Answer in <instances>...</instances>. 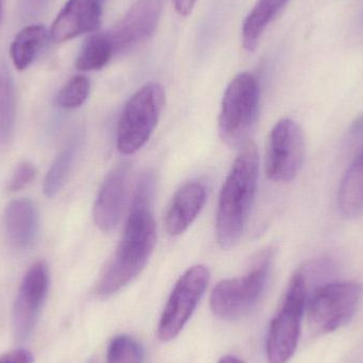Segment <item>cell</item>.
I'll return each instance as SVG.
<instances>
[{
	"label": "cell",
	"mask_w": 363,
	"mask_h": 363,
	"mask_svg": "<svg viewBox=\"0 0 363 363\" xmlns=\"http://www.w3.org/2000/svg\"><path fill=\"white\" fill-rule=\"evenodd\" d=\"M38 208L32 201L18 199L9 203L4 213V228L15 249L25 250L33 245L38 236Z\"/></svg>",
	"instance_id": "15"
},
{
	"label": "cell",
	"mask_w": 363,
	"mask_h": 363,
	"mask_svg": "<svg viewBox=\"0 0 363 363\" xmlns=\"http://www.w3.org/2000/svg\"><path fill=\"white\" fill-rule=\"evenodd\" d=\"M91 81L85 76H74L70 79L57 96V106L65 110L80 108L89 96Z\"/></svg>",
	"instance_id": "23"
},
{
	"label": "cell",
	"mask_w": 363,
	"mask_h": 363,
	"mask_svg": "<svg viewBox=\"0 0 363 363\" xmlns=\"http://www.w3.org/2000/svg\"><path fill=\"white\" fill-rule=\"evenodd\" d=\"M351 135L353 140H363V115L358 117L357 121L353 123V127H352L351 130Z\"/></svg>",
	"instance_id": "28"
},
{
	"label": "cell",
	"mask_w": 363,
	"mask_h": 363,
	"mask_svg": "<svg viewBox=\"0 0 363 363\" xmlns=\"http://www.w3.org/2000/svg\"><path fill=\"white\" fill-rule=\"evenodd\" d=\"M79 140L80 138L76 136L69 140L47 172L44 182V192L48 198L57 196L65 185L78 155L79 143H80Z\"/></svg>",
	"instance_id": "20"
},
{
	"label": "cell",
	"mask_w": 363,
	"mask_h": 363,
	"mask_svg": "<svg viewBox=\"0 0 363 363\" xmlns=\"http://www.w3.org/2000/svg\"><path fill=\"white\" fill-rule=\"evenodd\" d=\"M4 0H0V21H1L2 12H4Z\"/></svg>",
	"instance_id": "30"
},
{
	"label": "cell",
	"mask_w": 363,
	"mask_h": 363,
	"mask_svg": "<svg viewBox=\"0 0 363 363\" xmlns=\"http://www.w3.org/2000/svg\"><path fill=\"white\" fill-rule=\"evenodd\" d=\"M307 300V269L300 268L290 279L281 307L269 328L266 343L269 362L287 363L296 353Z\"/></svg>",
	"instance_id": "3"
},
{
	"label": "cell",
	"mask_w": 363,
	"mask_h": 363,
	"mask_svg": "<svg viewBox=\"0 0 363 363\" xmlns=\"http://www.w3.org/2000/svg\"><path fill=\"white\" fill-rule=\"evenodd\" d=\"M290 0H258L247 15L242 27V46L254 51L273 19L285 8Z\"/></svg>",
	"instance_id": "17"
},
{
	"label": "cell",
	"mask_w": 363,
	"mask_h": 363,
	"mask_svg": "<svg viewBox=\"0 0 363 363\" xmlns=\"http://www.w3.org/2000/svg\"><path fill=\"white\" fill-rule=\"evenodd\" d=\"M49 0H21L19 13L23 19H33L48 6Z\"/></svg>",
	"instance_id": "25"
},
{
	"label": "cell",
	"mask_w": 363,
	"mask_h": 363,
	"mask_svg": "<svg viewBox=\"0 0 363 363\" xmlns=\"http://www.w3.org/2000/svg\"><path fill=\"white\" fill-rule=\"evenodd\" d=\"M114 55V47L108 32L91 34L81 47L76 67L81 72L100 70L108 65Z\"/></svg>",
	"instance_id": "19"
},
{
	"label": "cell",
	"mask_w": 363,
	"mask_h": 363,
	"mask_svg": "<svg viewBox=\"0 0 363 363\" xmlns=\"http://www.w3.org/2000/svg\"><path fill=\"white\" fill-rule=\"evenodd\" d=\"M50 33L45 26L30 25L17 33L10 47L13 64L18 70H25L33 63L46 45Z\"/></svg>",
	"instance_id": "18"
},
{
	"label": "cell",
	"mask_w": 363,
	"mask_h": 363,
	"mask_svg": "<svg viewBox=\"0 0 363 363\" xmlns=\"http://www.w3.org/2000/svg\"><path fill=\"white\" fill-rule=\"evenodd\" d=\"M337 200L345 217H357L363 211V147L341 181Z\"/></svg>",
	"instance_id": "16"
},
{
	"label": "cell",
	"mask_w": 363,
	"mask_h": 363,
	"mask_svg": "<svg viewBox=\"0 0 363 363\" xmlns=\"http://www.w3.org/2000/svg\"><path fill=\"white\" fill-rule=\"evenodd\" d=\"M104 0H68L51 26L53 42L64 43L96 31L101 23Z\"/></svg>",
	"instance_id": "13"
},
{
	"label": "cell",
	"mask_w": 363,
	"mask_h": 363,
	"mask_svg": "<svg viewBox=\"0 0 363 363\" xmlns=\"http://www.w3.org/2000/svg\"><path fill=\"white\" fill-rule=\"evenodd\" d=\"M209 281L208 269L202 264L188 269L174 286L160 320L157 336L163 342L180 335L196 311Z\"/></svg>",
	"instance_id": "8"
},
{
	"label": "cell",
	"mask_w": 363,
	"mask_h": 363,
	"mask_svg": "<svg viewBox=\"0 0 363 363\" xmlns=\"http://www.w3.org/2000/svg\"><path fill=\"white\" fill-rule=\"evenodd\" d=\"M363 294L356 281H332L315 288L307 300L309 325L326 334L347 325L357 311Z\"/></svg>",
	"instance_id": "6"
},
{
	"label": "cell",
	"mask_w": 363,
	"mask_h": 363,
	"mask_svg": "<svg viewBox=\"0 0 363 363\" xmlns=\"http://www.w3.org/2000/svg\"><path fill=\"white\" fill-rule=\"evenodd\" d=\"M0 363H33V355L27 350H15L2 355Z\"/></svg>",
	"instance_id": "26"
},
{
	"label": "cell",
	"mask_w": 363,
	"mask_h": 363,
	"mask_svg": "<svg viewBox=\"0 0 363 363\" xmlns=\"http://www.w3.org/2000/svg\"><path fill=\"white\" fill-rule=\"evenodd\" d=\"M305 157V140L298 123L281 119L269 136L266 153V170L269 180L289 183L300 172Z\"/></svg>",
	"instance_id": "9"
},
{
	"label": "cell",
	"mask_w": 363,
	"mask_h": 363,
	"mask_svg": "<svg viewBox=\"0 0 363 363\" xmlns=\"http://www.w3.org/2000/svg\"><path fill=\"white\" fill-rule=\"evenodd\" d=\"M259 155L254 143L243 145L220 192L216 234L222 249L240 240L257 190Z\"/></svg>",
	"instance_id": "2"
},
{
	"label": "cell",
	"mask_w": 363,
	"mask_h": 363,
	"mask_svg": "<svg viewBox=\"0 0 363 363\" xmlns=\"http://www.w3.org/2000/svg\"><path fill=\"white\" fill-rule=\"evenodd\" d=\"M155 179L146 174L138 181L125 232L111 262L96 286V294L106 298L129 285L144 270L157 243L152 211Z\"/></svg>",
	"instance_id": "1"
},
{
	"label": "cell",
	"mask_w": 363,
	"mask_h": 363,
	"mask_svg": "<svg viewBox=\"0 0 363 363\" xmlns=\"http://www.w3.org/2000/svg\"><path fill=\"white\" fill-rule=\"evenodd\" d=\"M272 259V250H267L260 254L247 274L220 281L211 292L213 313L228 321L247 315L256 306L266 289Z\"/></svg>",
	"instance_id": "5"
},
{
	"label": "cell",
	"mask_w": 363,
	"mask_h": 363,
	"mask_svg": "<svg viewBox=\"0 0 363 363\" xmlns=\"http://www.w3.org/2000/svg\"><path fill=\"white\" fill-rule=\"evenodd\" d=\"M218 363H243V362L235 356H224Z\"/></svg>",
	"instance_id": "29"
},
{
	"label": "cell",
	"mask_w": 363,
	"mask_h": 363,
	"mask_svg": "<svg viewBox=\"0 0 363 363\" xmlns=\"http://www.w3.org/2000/svg\"><path fill=\"white\" fill-rule=\"evenodd\" d=\"M163 0H138L108 31L115 53L138 46L152 36L161 18Z\"/></svg>",
	"instance_id": "11"
},
{
	"label": "cell",
	"mask_w": 363,
	"mask_h": 363,
	"mask_svg": "<svg viewBox=\"0 0 363 363\" xmlns=\"http://www.w3.org/2000/svg\"><path fill=\"white\" fill-rule=\"evenodd\" d=\"M177 12L181 16H188L196 6V0H172Z\"/></svg>",
	"instance_id": "27"
},
{
	"label": "cell",
	"mask_w": 363,
	"mask_h": 363,
	"mask_svg": "<svg viewBox=\"0 0 363 363\" xmlns=\"http://www.w3.org/2000/svg\"><path fill=\"white\" fill-rule=\"evenodd\" d=\"M16 101L12 74L0 63V140L10 138L14 129Z\"/></svg>",
	"instance_id": "21"
},
{
	"label": "cell",
	"mask_w": 363,
	"mask_h": 363,
	"mask_svg": "<svg viewBox=\"0 0 363 363\" xmlns=\"http://www.w3.org/2000/svg\"><path fill=\"white\" fill-rule=\"evenodd\" d=\"M260 89L257 79L242 72L226 87L219 116V132L222 140L237 146L247 138L257 117Z\"/></svg>",
	"instance_id": "7"
},
{
	"label": "cell",
	"mask_w": 363,
	"mask_h": 363,
	"mask_svg": "<svg viewBox=\"0 0 363 363\" xmlns=\"http://www.w3.org/2000/svg\"><path fill=\"white\" fill-rule=\"evenodd\" d=\"M49 273L44 262L30 267L19 286L13 307L15 338L25 341L31 336L48 292Z\"/></svg>",
	"instance_id": "10"
},
{
	"label": "cell",
	"mask_w": 363,
	"mask_h": 363,
	"mask_svg": "<svg viewBox=\"0 0 363 363\" xmlns=\"http://www.w3.org/2000/svg\"><path fill=\"white\" fill-rule=\"evenodd\" d=\"M130 174V164H119L108 174L98 192L93 215L102 232H112L121 221L129 192Z\"/></svg>",
	"instance_id": "12"
},
{
	"label": "cell",
	"mask_w": 363,
	"mask_h": 363,
	"mask_svg": "<svg viewBox=\"0 0 363 363\" xmlns=\"http://www.w3.org/2000/svg\"><path fill=\"white\" fill-rule=\"evenodd\" d=\"M165 101L163 87L155 82L147 83L130 98L117 128V148L123 155H134L148 143Z\"/></svg>",
	"instance_id": "4"
},
{
	"label": "cell",
	"mask_w": 363,
	"mask_h": 363,
	"mask_svg": "<svg viewBox=\"0 0 363 363\" xmlns=\"http://www.w3.org/2000/svg\"><path fill=\"white\" fill-rule=\"evenodd\" d=\"M36 174L38 170L33 164L28 162L19 164L8 182L9 191L15 192L23 189L35 179Z\"/></svg>",
	"instance_id": "24"
},
{
	"label": "cell",
	"mask_w": 363,
	"mask_h": 363,
	"mask_svg": "<svg viewBox=\"0 0 363 363\" xmlns=\"http://www.w3.org/2000/svg\"><path fill=\"white\" fill-rule=\"evenodd\" d=\"M206 202V190L202 184L190 181L174 194L167 211L165 228L170 236H179L188 230L198 217Z\"/></svg>",
	"instance_id": "14"
},
{
	"label": "cell",
	"mask_w": 363,
	"mask_h": 363,
	"mask_svg": "<svg viewBox=\"0 0 363 363\" xmlns=\"http://www.w3.org/2000/svg\"><path fill=\"white\" fill-rule=\"evenodd\" d=\"M144 349L140 343L127 335L115 337L108 349V363H143Z\"/></svg>",
	"instance_id": "22"
}]
</instances>
